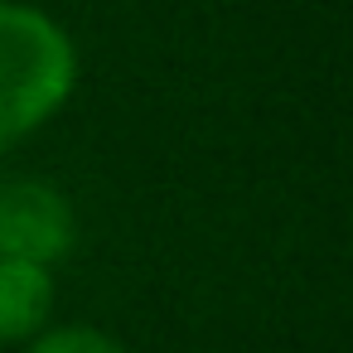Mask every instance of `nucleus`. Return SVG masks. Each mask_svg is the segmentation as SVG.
<instances>
[{"instance_id":"obj_1","label":"nucleus","mask_w":353,"mask_h":353,"mask_svg":"<svg viewBox=\"0 0 353 353\" xmlns=\"http://www.w3.org/2000/svg\"><path fill=\"white\" fill-rule=\"evenodd\" d=\"M78 88V49L39 6L0 0V155L39 131Z\"/></svg>"},{"instance_id":"obj_3","label":"nucleus","mask_w":353,"mask_h":353,"mask_svg":"<svg viewBox=\"0 0 353 353\" xmlns=\"http://www.w3.org/2000/svg\"><path fill=\"white\" fill-rule=\"evenodd\" d=\"M49 314H54V271L0 256V348L44 334Z\"/></svg>"},{"instance_id":"obj_4","label":"nucleus","mask_w":353,"mask_h":353,"mask_svg":"<svg viewBox=\"0 0 353 353\" xmlns=\"http://www.w3.org/2000/svg\"><path fill=\"white\" fill-rule=\"evenodd\" d=\"M25 353H126L107 329H92V324H59V329H44L25 343Z\"/></svg>"},{"instance_id":"obj_2","label":"nucleus","mask_w":353,"mask_h":353,"mask_svg":"<svg viewBox=\"0 0 353 353\" xmlns=\"http://www.w3.org/2000/svg\"><path fill=\"white\" fill-rule=\"evenodd\" d=\"M73 203L44 179H0V256L54 266L73 252Z\"/></svg>"}]
</instances>
